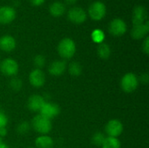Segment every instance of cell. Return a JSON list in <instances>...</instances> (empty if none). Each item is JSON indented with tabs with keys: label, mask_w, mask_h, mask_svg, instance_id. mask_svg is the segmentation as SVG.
Wrapping results in <instances>:
<instances>
[{
	"label": "cell",
	"mask_w": 149,
	"mask_h": 148,
	"mask_svg": "<svg viewBox=\"0 0 149 148\" xmlns=\"http://www.w3.org/2000/svg\"><path fill=\"white\" fill-rule=\"evenodd\" d=\"M31 126L40 135H47L52 129V120L40 113L35 115L31 120Z\"/></svg>",
	"instance_id": "obj_1"
},
{
	"label": "cell",
	"mask_w": 149,
	"mask_h": 148,
	"mask_svg": "<svg viewBox=\"0 0 149 148\" xmlns=\"http://www.w3.org/2000/svg\"><path fill=\"white\" fill-rule=\"evenodd\" d=\"M76 52L75 42L69 38H63L58 44V53L63 59L72 58Z\"/></svg>",
	"instance_id": "obj_2"
},
{
	"label": "cell",
	"mask_w": 149,
	"mask_h": 148,
	"mask_svg": "<svg viewBox=\"0 0 149 148\" xmlns=\"http://www.w3.org/2000/svg\"><path fill=\"white\" fill-rule=\"evenodd\" d=\"M139 78L133 72L126 73L120 80V87L126 93L134 92L139 86Z\"/></svg>",
	"instance_id": "obj_3"
},
{
	"label": "cell",
	"mask_w": 149,
	"mask_h": 148,
	"mask_svg": "<svg viewBox=\"0 0 149 148\" xmlns=\"http://www.w3.org/2000/svg\"><path fill=\"white\" fill-rule=\"evenodd\" d=\"M18 64L13 58H5L0 63V71L1 72L7 77H13L18 72Z\"/></svg>",
	"instance_id": "obj_4"
},
{
	"label": "cell",
	"mask_w": 149,
	"mask_h": 148,
	"mask_svg": "<svg viewBox=\"0 0 149 148\" xmlns=\"http://www.w3.org/2000/svg\"><path fill=\"white\" fill-rule=\"evenodd\" d=\"M123 130V124L119 120H111L105 126V133L107 134V137L118 138L121 135Z\"/></svg>",
	"instance_id": "obj_5"
},
{
	"label": "cell",
	"mask_w": 149,
	"mask_h": 148,
	"mask_svg": "<svg viewBox=\"0 0 149 148\" xmlns=\"http://www.w3.org/2000/svg\"><path fill=\"white\" fill-rule=\"evenodd\" d=\"M107 12V7L105 5L104 3L100 2V1H97L93 3L88 10V13L89 16L91 17L92 19L95 20V21H99L101 20Z\"/></svg>",
	"instance_id": "obj_6"
},
{
	"label": "cell",
	"mask_w": 149,
	"mask_h": 148,
	"mask_svg": "<svg viewBox=\"0 0 149 148\" xmlns=\"http://www.w3.org/2000/svg\"><path fill=\"white\" fill-rule=\"evenodd\" d=\"M108 31L110 34L114 37H120L124 35L127 31V24L120 18L113 19L108 26Z\"/></svg>",
	"instance_id": "obj_7"
},
{
	"label": "cell",
	"mask_w": 149,
	"mask_h": 148,
	"mask_svg": "<svg viewBox=\"0 0 149 148\" xmlns=\"http://www.w3.org/2000/svg\"><path fill=\"white\" fill-rule=\"evenodd\" d=\"M29 82L35 88L42 87L45 83V74L41 69L35 68L29 74Z\"/></svg>",
	"instance_id": "obj_8"
},
{
	"label": "cell",
	"mask_w": 149,
	"mask_h": 148,
	"mask_svg": "<svg viewBox=\"0 0 149 148\" xmlns=\"http://www.w3.org/2000/svg\"><path fill=\"white\" fill-rule=\"evenodd\" d=\"M39 113L44 117L52 120L57 117L60 113V107L58 104L53 102H45L43 106L42 109L40 110Z\"/></svg>",
	"instance_id": "obj_9"
},
{
	"label": "cell",
	"mask_w": 149,
	"mask_h": 148,
	"mask_svg": "<svg viewBox=\"0 0 149 148\" xmlns=\"http://www.w3.org/2000/svg\"><path fill=\"white\" fill-rule=\"evenodd\" d=\"M45 102L46 101L45 100V98L43 96L38 94H33L30 96V98L28 99L27 107L31 112L39 113Z\"/></svg>",
	"instance_id": "obj_10"
},
{
	"label": "cell",
	"mask_w": 149,
	"mask_h": 148,
	"mask_svg": "<svg viewBox=\"0 0 149 148\" xmlns=\"http://www.w3.org/2000/svg\"><path fill=\"white\" fill-rule=\"evenodd\" d=\"M68 18L73 24H82L86 19V13L80 7H73L68 11Z\"/></svg>",
	"instance_id": "obj_11"
},
{
	"label": "cell",
	"mask_w": 149,
	"mask_h": 148,
	"mask_svg": "<svg viewBox=\"0 0 149 148\" xmlns=\"http://www.w3.org/2000/svg\"><path fill=\"white\" fill-rule=\"evenodd\" d=\"M134 25L142 24L147 21L148 18V11L147 9L142 5L136 6L133 10V17H132Z\"/></svg>",
	"instance_id": "obj_12"
},
{
	"label": "cell",
	"mask_w": 149,
	"mask_h": 148,
	"mask_svg": "<svg viewBox=\"0 0 149 148\" xmlns=\"http://www.w3.org/2000/svg\"><path fill=\"white\" fill-rule=\"evenodd\" d=\"M16 17V10L10 6L0 7V24H7L11 23Z\"/></svg>",
	"instance_id": "obj_13"
},
{
	"label": "cell",
	"mask_w": 149,
	"mask_h": 148,
	"mask_svg": "<svg viewBox=\"0 0 149 148\" xmlns=\"http://www.w3.org/2000/svg\"><path fill=\"white\" fill-rule=\"evenodd\" d=\"M149 32V22L146 21L142 24L134 25L131 31V36L134 39L139 40L145 38Z\"/></svg>",
	"instance_id": "obj_14"
},
{
	"label": "cell",
	"mask_w": 149,
	"mask_h": 148,
	"mask_svg": "<svg viewBox=\"0 0 149 148\" xmlns=\"http://www.w3.org/2000/svg\"><path fill=\"white\" fill-rule=\"evenodd\" d=\"M66 68H67V65H66L65 61L55 60L50 65L48 68V72L52 76H60L65 72Z\"/></svg>",
	"instance_id": "obj_15"
},
{
	"label": "cell",
	"mask_w": 149,
	"mask_h": 148,
	"mask_svg": "<svg viewBox=\"0 0 149 148\" xmlns=\"http://www.w3.org/2000/svg\"><path fill=\"white\" fill-rule=\"evenodd\" d=\"M16 40L12 36L4 35L0 38V49L5 52H10L16 48Z\"/></svg>",
	"instance_id": "obj_16"
},
{
	"label": "cell",
	"mask_w": 149,
	"mask_h": 148,
	"mask_svg": "<svg viewBox=\"0 0 149 148\" xmlns=\"http://www.w3.org/2000/svg\"><path fill=\"white\" fill-rule=\"evenodd\" d=\"M36 148H53L54 140L49 135H39L35 140Z\"/></svg>",
	"instance_id": "obj_17"
},
{
	"label": "cell",
	"mask_w": 149,
	"mask_h": 148,
	"mask_svg": "<svg viewBox=\"0 0 149 148\" xmlns=\"http://www.w3.org/2000/svg\"><path fill=\"white\" fill-rule=\"evenodd\" d=\"M49 11L53 17H60L65 11V6L61 2H54L50 5Z\"/></svg>",
	"instance_id": "obj_18"
},
{
	"label": "cell",
	"mask_w": 149,
	"mask_h": 148,
	"mask_svg": "<svg viewBox=\"0 0 149 148\" xmlns=\"http://www.w3.org/2000/svg\"><path fill=\"white\" fill-rule=\"evenodd\" d=\"M97 53L98 56L102 59H108L111 55V49L110 46L107 44L101 43L99 44L97 48Z\"/></svg>",
	"instance_id": "obj_19"
},
{
	"label": "cell",
	"mask_w": 149,
	"mask_h": 148,
	"mask_svg": "<svg viewBox=\"0 0 149 148\" xmlns=\"http://www.w3.org/2000/svg\"><path fill=\"white\" fill-rule=\"evenodd\" d=\"M121 144L118 138L113 137H106L101 148H120Z\"/></svg>",
	"instance_id": "obj_20"
},
{
	"label": "cell",
	"mask_w": 149,
	"mask_h": 148,
	"mask_svg": "<svg viewBox=\"0 0 149 148\" xmlns=\"http://www.w3.org/2000/svg\"><path fill=\"white\" fill-rule=\"evenodd\" d=\"M68 72L73 77H78L82 73V66L79 62L72 61L68 65Z\"/></svg>",
	"instance_id": "obj_21"
},
{
	"label": "cell",
	"mask_w": 149,
	"mask_h": 148,
	"mask_svg": "<svg viewBox=\"0 0 149 148\" xmlns=\"http://www.w3.org/2000/svg\"><path fill=\"white\" fill-rule=\"evenodd\" d=\"M91 37L94 43L100 44L103 43V41L105 39V33L103 32V31H101L100 29H95L94 31H93Z\"/></svg>",
	"instance_id": "obj_22"
},
{
	"label": "cell",
	"mask_w": 149,
	"mask_h": 148,
	"mask_svg": "<svg viewBox=\"0 0 149 148\" xmlns=\"http://www.w3.org/2000/svg\"><path fill=\"white\" fill-rule=\"evenodd\" d=\"M105 139H106V136H105L104 133H102L100 132H97V133H95L93 135V137H92V142L96 147H101V146H102Z\"/></svg>",
	"instance_id": "obj_23"
},
{
	"label": "cell",
	"mask_w": 149,
	"mask_h": 148,
	"mask_svg": "<svg viewBox=\"0 0 149 148\" xmlns=\"http://www.w3.org/2000/svg\"><path fill=\"white\" fill-rule=\"evenodd\" d=\"M10 86L13 91L18 92L23 87V82L19 78H12L10 81Z\"/></svg>",
	"instance_id": "obj_24"
},
{
	"label": "cell",
	"mask_w": 149,
	"mask_h": 148,
	"mask_svg": "<svg viewBox=\"0 0 149 148\" xmlns=\"http://www.w3.org/2000/svg\"><path fill=\"white\" fill-rule=\"evenodd\" d=\"M30 129H31V125L27 121H23L20 124H18V126H17V132L21 135L26 134Z\"/></svg>",
	"instance_id": "obj_25"
},
{
	"label": "cell",
	"mask_w": 149,
	"mask_h": 148,
	"mask_svg": "<svg viewBox=\"0 0 149 148\" xmlns=\"http://www.w3.org/2000/svg\"><path fill=\"white\" fill-rule=\"evenodd\" d=\"M33 64L37 69H41L45 65V58L43 55H37L33 59Z\"/></svg>",
	"instance_id": "obj_26"
},
{
	"label": "cell",
	"mask_w": 149,
	"mask_h": 148,
	"mask_svg": "<svg viewBox=\"0 0 149 148\" xmlns=\"http://www.w3.org/2000/svg\"><path fill=\"white\" fill-rule=\"evenodd\" d=\"M8 125V117L3 113V111L0 110V128L6 127Z\"/></svg>",
	"instance_id": "obj_27"
},
{
	"label": "cell",
	"mask_w": 149,
	"mask_h": 148,
	"mask_svg": "<svg viewBox=\"0 0 149 148\" xmlns=\"http://www.w3.org/2000/svg\"><path fill=\"white\" fill-rule=\"evenodd\" d=\"M142 51L145 54H149V38L147 37L142 43Z\"/></svg>",
	"instance_id": "obj_28"
},
{
	"label": "cell",
	"mask_w": 149,
	"mask_h": 148,
	"mask_svg": "<svg viewBox=\"0 0 149 148\" xmlns=\"http://www.w3.org/2000/svg\"><path fill=\"white\" fill-rule=\"evenodd\" d=\"M140 81H141L143 85H148L149 81L148 74V73H143V74L141 76L140 79H139V82H140Z\"/></svg>",
	"instance_id": "obj_29"
},
{
	"label": "cell",
	"mask_w": 149,
	"mask_h": 148,
	"mask_svg": "<svg viewBox=\"0 0 149 148\" xmlns=\"http://www.w3.org/2000/svg\"><path fill=\"white\" fill-rule=\"evenodd\" d=\"M30 2L34 6H39V5L43 4V3L45 2V0H30Z\"/></svg>",
	"instance_id": "obj_30"
},
{
	"label": "cell",
	"mask_w": 149,
	"mask_h": 148,
	"mask_svg": "<svg viewBox=\"0 0 149 148\" xmlns=\"http://www.w3.org/2000/svg\"><path fill=\"white\" fill-rule=\"evenodd\" d=\"M7 135V129L6 127H3V128H0V137L3 138Z\"/></svg>",
	"instance_id": "obj_31"
},
{
	"label": "cell",
	"mask_w": 149,
	"mask_h": 148,
	"mask_svg": "<svg viewBox=\"0 0 149 148\" xmlns=\"http://www.w3.org/2000/svg\"><path fill=\"white\" fill-rule=\"evenodd\" d=\"M65 2L67 4H74L77 2V0H65Z\"/></svg>",
	"instance_id": "obj_32"
},
{
	"label": "cell",
	"mask_w": 149,
	"mask_h": 148,
	"mask_svg": "<svg viewBox=\"0 0 149 148\" xmlns=\"http://www.w3.org/2000/svg\"><path fill=\"white\" fill-rule=\"evenodd\" d=\"M0 148H9V147H8V146H7V145H5V144L3 142V143H1V144H0Z\"/></svg>",
	"instance_id": "obj_33"
},
{
	"label": "cell",
	"mask_w": 149,
	"mask_h": 148,
	"mask_svg": "<svg viewBox=\"0 0 149 148\" xmlns=\"http://www.w3.org/2000/svg\"><path fill=\"white\" fill-rule=\"evenodd\" d=\"M1 143H3V138L2 137H0V144Z\"/></svg>",
	"instance_id": "obj_34"
},
{
	"label": "cell",
	"mask_w": 149,
	"mask_h": 148,
	"mask_svg": "<svg viewBox=\"0 0 149 148\" xmlns=\"http://www.w3.org/2000/svg\"><path fill=\"white\" fill-rule=\"evenodd\" d=\"M27 148H36V147H27Z\"/></svg>",
	"instance_id": "obj_35"
}]
</instances>
